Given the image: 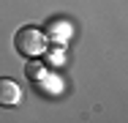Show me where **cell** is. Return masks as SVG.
Listing matches in <instances>:
<instances>
[{
  "label": "cell",
  "instance_id": "cell-1",
  "mask_svg": "<svg viewBox=\"0 0 128 123\" xmlns=\"http://www.w3.org/2000/svg\"><path fill=\"white\" fill-rule=\"evenodd\" d=\"M14 47L22 57H38L44 49H46V33L38 30L36 25H25L16 30L14 36Z\"/></svg>",
  "mask_w": 128,
  "mask_h": 123
},
{
  "label": "cell",
  "instance_id": "cell-2",
  "mask_svg": "<svg viewBox=\"0 0 128 123\" xmlns=\"http://www.w3.org/2000/svg\"><path fill=\"white\" fill-rule=\"evenodd\" d=\"M22 98V88L11 77H0V107H14Z\"/></svg>",
  "mask_w": 128,
  "mask_h": 123
}]
</instances>
